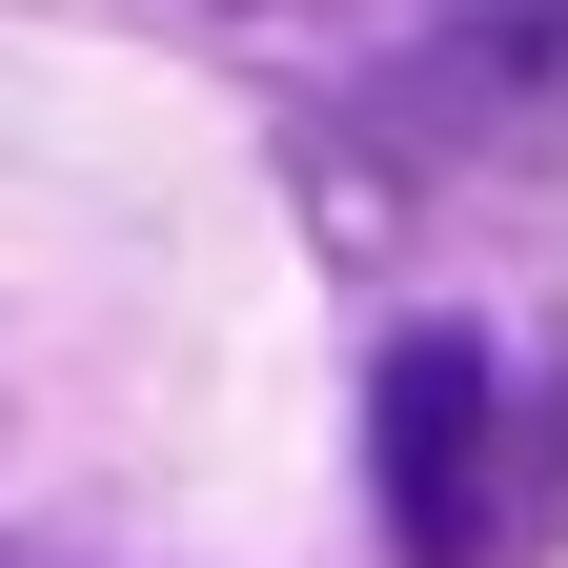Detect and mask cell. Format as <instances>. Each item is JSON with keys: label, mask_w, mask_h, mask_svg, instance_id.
<instances>
[{"label": "cell", "mask_w": 568, "mask_h": 568, "mask_svg": "<svg viewBox=\"0 0 568 568\" xmlns=\"http://www.w3.org/2000/svg\"><path fill=\"white\" fill-rule=\"evenodd\" d=\"M386 122L426 142H568V0H487V21H447L386 82Z\"/></svg>", "instance_id": "7a4b0ae2"}, {"label": "cell", "mask_w": 568, "mask_h": 568, "mask_svg": "<svg viewBox=\"0 0 568 568\" xmlns=\"http://www.w3.org/2000/svg\"><path fill=\"white\" fill-rule=\"evenodd\" d=\"M0 568H21V548H0Z\"/></svg>", "instance_id": "3957f363"}, {"label": "cell", "mask_w": 568, "mask_h": 568, "mask_svg": "<svg viewBox=\"0 0 568 568\" xmlns=\"http://www.w3.org/2000/svg\"><path fill=\"white\" fill-rule=\"evenodd\" d=\"M366 426H386L406 568H528V548H568V366L467 345V325H406Z\"/></svg>", "instance_id": "6da1fadb"}]
</instances>
